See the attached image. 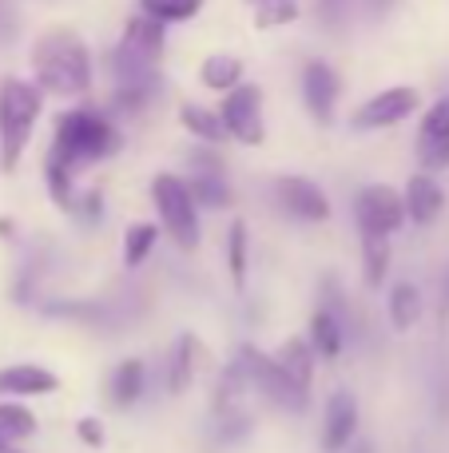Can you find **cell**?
<instances>
[{"mask_svg":"<svg viewBox=\"0 0 449 453\" xmlns=\"http://www.w3.org/2000/svg\"><path fill=\"white\" fill-rule=\"evenodd\" d=\"M124 148V132L119 124L100 108H68L56 116V132H52V151L44 164V180H48V196L56 207H76V175L84 167H95L103 159H111Z\"/></svg>","mask_w":449,"mask_h":453,"instance_id":"cell-1","label":"cell"},{"mask_svg":"<svg viewBox=\"0 0 449 453\" xmlns=\"http://www.w3.org/2000/svg\"><path fill=\"white\" fill-rule=\"evenodd\" d=\"M191 167V196H195L199 207H231V183H227V167H223L219 156H211V151H191L187 159Z\"/></svg>","mask_w":449,"mask_h":453,"instance_id":"cell-12","label":"cell"},{"mask_svg":"<svg viewBox=\"0 0 449 453\" xmlns=\"http://www.w3.org/2000/svg\"><path fill=\"white\" fill-rule=\"evenodd\" d=\"M16 453H20V449H16Z\"/></svg>","mask_w":449,"mask_h":453,"instance_id":"cell-35","label":"cell"},{"mask_svg":"<svg viewBox=\"0 0 449 453\" xmlns=\"http://www.w3.org/2000/svg\"><path fill=\"white\" fill-rule=\"evenodd\" d=\"M179 124L187 127L191 135H199L203 143H227L231 140L223 116H219V111H211V108H203V104H183V108H179Z\"/></svg>","mask_w":449,"mask_h":453,"instance_id":"cell-24","label":"cell"},{"mask_svg":"<svg viewBox=\"0 0 449 453\" xmlns=\"http://www.w3.org/2000/svg\"><path fill=\"white\" fill-rule=\"evenodd\" d=\"M438 311H442V319H449V271L442 279V303H438Z\"/></svg>","mask_w":449,"mask_h":453,"instance_id":"cell-34","label":"cell"},{"mask_svg":"<svg viewBox=\"0 0 449 453\" xmlns=\"http://www.w3.org/2000/svg\"><path fill=\"white\" fill-rule=\"evenodd\" d=\"M156 239H159V231H156L151 223H132V226L124 231V263H127V266H140L143 258L151 255Z\"/></svg>","mask_w":449,"mask_h":453,"instance_id":"cell-28","label":"cell"},{"mask_svg":"<svg viewBox=\"0 0 449 453\" xmlns=\"http://www.w3.org/2000/svg\"><path fill=\"white\" fill-rule=\"evenodd\" d=\"M151 203H156L159 223L175 239V247L179 250L199 247V203L191 196L187 180H179V175H156L151 180Z\"/></svg>","mask_w":449,"mask_h":453,"instance_id":"cell-4","label":"cell"},{"mask_svg":"<svg viewBox=\"0 0 449 453\" xmlns=\"http://www.w3.org/2000/svg\"><path fill=\"white\" fill-rule=\"evenodd\" d=\"M315 346L307 342V338H286L283 346H278L275 362L283 366V374L291 378L294 386H299L302 394H310V382H315Z\"/></svg>","mask_w":449,"mask_h":453,"instance_id":"cell-20","label":"cell"},{"mask_svg":"<svg viewBox=\"0 0 449 453\" xmlns=\"http://www.w3.org/2000/svg\"><path fill=\"white\" fill-rule=\"evenodd\" d=\"M111 80H116V108L127 111V116H140L159 92H164V76H159L156 60H143V56L127 52L124 44L111 48Z\"/></svg>","mask_w":449,"mask_h":453,"instance_id":"cell-5","label":"cell"},{"mask_svg":"<svg viewBox=\"0 0 449 453\" xmlns=\"http://www.w3.org/2000/svg\"><path fill=\"white\" fill-rule=\"evenodd\" d=\"M72 211L80 215V223H84V226L100 223V215H103V196H100V191H84V196L76 199V207H72Z\"/></svg>","mask_w":449,"mask_h":453,"instance_id":"cell-32","label":"cell"},{"mask_svg":"<svg viewBox=\"0 0 449 453\" xmlns=\"http://www.w3.org/2000/svg\"><path fill=\"white\" fill-rule=\"evenodd\" d=\"M203 8V0H140V12L159 24H179Z\"/></svg>","mask_w":449,"mask_h":453,"instance_id":"cell-27","label":"cell"},{"mask_svg":"<svg viewBox=\"0 0 449 453\" xmlns=\"http://www.w3.org/2000/svg\"><path fill=\"white\" fill-rule=\"evenodd\" d=\"M402 199H406V215H410L418 226H430L442 215V207H445V191H442V183L434 180V175H426V172H418V175H410V183H406V191H402Z\"/></svg>","mask_w":449,"mask_h":453,"instance_id":"cell-16","label":"cell"},{"mask_svg":"<svg viewBox=\"0 0 449 453\" xmlns=\"http://www.w3.org/2000/svg\"><path fill=\"white\" fill-rule=\"evenodd\" d=\"M32 84L48 96H88L92 88V52L72 28H52L32 44Z\"/></svg>","mask_w":449,"mask_h":453,"instance_id":"cell-2","label":"cell"},{"mask_svg":"<svg viewBox=\"0 0 449 453\" xmlns=\"http://www.w3.org/2000/svg\"><path fill=\"white\" fill-rule=\"evenodd\" d=\"M275 203L283 215H291V219L299 223H326L331 219V199L323 196V188L310 180H302V175H283V180H275Z\"/></svg>","mask_w":449,"mask_h":453,"instance_id":"cell-9","label":"cell"},{"mask_svg":"<svg viewBox=\"0 0 449 453\" xmlns=\"http://www.w3.org/2000/svg\"><path fill=\"white\" fill-rule=\"evenodd\" d=\"M199 80H203L211 92H235L239 84H243V60L231 52H215L203 60V68H199Z\"/></svg>","mask_w":449,"mask_h":453,"instance_id":"cell-22","label":"cell"},{"mask_svg":"<svg viewBox=\"0 0 449 453\" xmlns=\"http://www.w3.org/2000/svg\"><path fill=\"white\" fill-rule=\"evenodd\" d=\"M354 219H358V231L370 234V239H390L410 215H406V199L402 191L394 188H362L354 199Z\"/></svg>","mask_w":449,"mask_h":453,"instance_id":"cell-7","label":"cell"},{"mask_svg":"<svg viewBox=\"0 0 449 453\" xmlns=\"http://www.w3.org/2000/svg\"><path fill=\"white\" fill-rule=\"evenodd\" d=\"M422 319V295L414 282H398L394 290H390V322H394V330H414Z\"/></svg>","mask_w":449,"mask_h":453,"instance_id":"cell-25","label":"cell"},{"mask_svg":"<svg viewBox=\"0 0 449 453\" xmlns=\"http://www.w3.org/2000/svg\"><path fill=\"white\" fill-rule=\"evenodd\" d=\"M362 274H366V287H382V279L390 274V239L362 234Z\"/></svg>","mask_w":449,"mask_h":453,"instance_id":"cell-26","label":"cell"},{"mask_svg":"<svg viewBox=\"0 0 449 453\" xmlns=\"http://www.w3.org/2000/svg\"><path fill=\"white\" fill-rule=\"evenodd\" d=\"M354 434H358V398L350 390H334L323 414V449L326 453L350 449Z\"/></svg>","mask_w":449,"mask_h":453,"instance_id":"cell-14","label":"cell"},{"mask_svg":"<svg viewBox=\"0 0 449 453\" xmlns=\"http://www.w3.org/2000/svg\"><path fill=\"white\" fill-rule=\"evenodd\" d=\"M119 44H124L127 52L143 56V60H156L159 64V52H164V44H167V24L151 20V16H143V12L140 16H127Z\"/></svg>","mask_w":449,"mask_h":453,"instance_id":"cell-17","label":"cell"},{"mask_svg":"<svg viewBox=\"0 0 449 453\" xmlns=\"http://www.w3.org/2000/svg\"><path fill=\"white\" fill-rule=\"evenodd\" d=\"M299 16V4L294 0H267V4L255 8V20L259 28H275V24H291Z\"/></svg>","mask_w":449,"mask_h":453,"instance_id":"cell-31","label":"cell"},{"mask_svg":"<svg viewBox=\"0 0 449 453\" xmlns=\"http://www.w3.org/2000/svg\"><path fill=\"white\" fill-rule=\"evenodd\" d=\"M386 8V0H318V12L326 20H350V16H378Z\"/></svg>","mask_w":449,"mask_h":453,"instance_id":"cell-29","label":"cell"},{"mask_svg":"<svg viewBox=\"0 0 449 453\" xmlns=\"http://www.w3.org/2000/svg\"><path fill=\"white\" fill-rule=\"evenodd\" d=\"M143 386H148V366L140 358H124L116 370H111V382H108V398L116 402L119 410L135 406L143 398Z\"/></svg>","mask_w":449,"mask_h":453,"instance_id":"cell-21","label":"cell"},{"mask_svg":"<svg viewBox=\"0 0 449 453\" xmlns=\"http://www.w3.org/2000/svg\"><path fill=\"white\" fill-rule=\"evenodd\" d=\"M223 124H227L231 140L247 143V148H255V143L267 140V119H263V88L259 84H239L235 92L223 96V108H219Z\"/></svg>","mask_w":449,"mask_h":453,"instance_id":"cell-8","label":"cell"},{"mask_svg":"<svg viewBox=\"0 0 449 453\" xmlns=\"http://www.w3.org/2000/svg\"><path fill=\"white\" fill-rule=\"evenodd\" d=\"M414 108H418V88H406V84L382 88L378 96H370V100L354 111V127L358 132H382V127L402 124Z\"/></svg>","mask_w":449,"mask_h":453,"instance_id":"cell-10","label":"cell"},{"mask_svg":"<svg viewBox=\"0 0 449 453\" xmlns=\"http://www.w3.org/2000/svg\"><path fill=\"white\" fill-rule=\"evenodd\" d=\"M40 108H44V92L32 80H0V167L4 172H16L32 132H36Z\"/></svg>","mask_w":449,"mask_h":453,"instance_id":"cell-3","label":"cell"},{"mask_svg":"<svg viewBox=\"0 0 449 453\" xmlns=\"http://www.w3.org/2000/svg\"><path fill=\"white\" fill-rule=\"evenodd\" d=\"M32 434H36V414L16 402H0V453H16V446Z\"/></svg>","mask_w":449,"mask_h":453,"instance_id":"cell-23","label":"cell"},{"mask_svg":"<svg viewBox=\"0 0 449 453\" xmlns=\"http://www.w3.org/2000/svg\"><path fill=\"white\" fill-rule=\"evenodd\" d=\"M339 72L326 60H310L302 64V100H307V111L318 119V124H334V108H339Z\"/></svg>","mask_w":449,"mask_h":453,"instance_id":"cell-13","label":"cell"},{"mask_svg":"<svg viewBox=\"0 0 449 453\" xmlns=\"http://www.w3.org/2000/svg\"><path fill=\"white\" fill-rule=\"evenodd\" d=\"M307 342L315 346L318 358H339L342 346H346V322L323 303L315 314H310V338Z\"/></svg>","mask_w":449,"mask_h":453,"instance_id":"cell-19","label":"cell"},{"mask_svg":"<svg viewBox=\"0 0 449 453\" xmlns=\"http://www.w3.org/2000/svg\"><path fill=\"white\" fill-rule=\"evenodd\" d=\"M76 434H80V441H84V446H92V449L103 446V422H100V418H80Z\"/></svg>","mask_w":449,"mask_h":453,"instance_id":"cell-33","label":"cell"},{"mask_svg":"<svg viewBox=\"0 0 449 453\" xmlns=\"http://www.w3.org/2000/svg\"><path fill=\"white\" fill-rule=\"evenodd\" d=\"M199 362H203V342L195 334H179V342L171 346V358H167V390L183 394L199 374Z\"/></svg>","mask_w":449,"mask_h":453,"instance_id":"cell-18","label":"cell"},{"mask_svg":"<svg viewBox=\"0 0 449 453\" xmlns=\"http://www.w3.org/2000/svg\"><path fill=\"white\" fill-rule=\"evenodd\" d=\"M235 366L243 370L247 386H251L259 398H267L270 406L291 410V414H302V410H307L310 394H302L299 386L283 374V366L275 362V354H263V350H255V346H239Z\"/></svg>","mask_w":449,"mask_h":453,"instance_id":"cell-6","label":"cell"},{"mask_svg":"<svg viewBox=\"0 0 449 453\" xmlns=\"http://www.w3.org/2000/svg\"><path fill=\"white\" fill-rule=\"evenodd\" d=\"M418 164L426 175L434 172H445L449 167V96L430 104V111L422 116V127H418Z\"/></svg>","mask_w":449,"mask_h":453,"instance_id":"cell-11","label":"cell"},{"mask_svg":"<svg viewBox=\"0 0 449 453\" xmlns=\"http://www.w3.org/2000/svg\"><path fill=\"white\" fill-rule=\"evenodd\" d=\"M227 271L235 287L247 282V226L243 223H231L227 231Z\"/></svg>","mask_w":449,"mask_h":453,"instance_id":"cell-30","label":"cell"},{"mask_svg":"<svg viewBox=\"0 0 449 453\" xmlns=\"http://www.w3.org/2000/svg\"><path fill=\"white\" fill-rule=\"evenodd\" d=\"M60 390V378L36 362H16L0 370V398H44Z\"/></svg>","mask_w":449,"mask_h":453,"instance_id":"cell-15","label":"cell"}]
</instances>
